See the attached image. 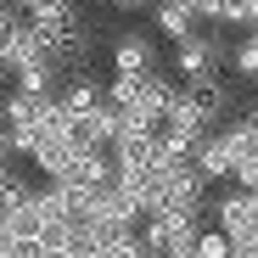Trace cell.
Here are the masks:
<instances>
[{
	"instance_id": "6da1fadb",
	"label": "cell",
	"mask_w": 258,
	"mask_h": 258,
	"mask_svg": "<svg viewBox=\"0 0 258 258\" xmlns=\"http://www.w3.org/2000/svg\"><path fill=\"white\" fill-rule=\"evenodd\" d=\"M230 39L219 34V28H197L191 39H180L174 45V73H180V84L185 79H202V73H219V68H230Z\"/></svg>"
},
{
	"instance_id": "7a4b0ae2",
	"label": "cell",
	"mask_w": 258,
	"mask_h": 258,
	"mask_svg": "<svg viewBox=\"0 0 258 258\" xmlns=\"http://www.w3.org/2000/svg\"><path fill=\"white\" fill-rule=\"evenodd\" d=\"M180 90H185V101L213 123V129H219V123H230V107H236V90H230V79L225 73H202V79H185L180 84Z\"/></svg>"
},
{
	"instance_id": "3957f363",
	"label": "cell",
	"mask_w": 258,
	"mask_h": 258,
	"mask_svg": "<svg viewBox=\"0 0 258 258\" xmlns=\"http://www.w3.org/2000/svg\"><path fill=\"white\" fill-rule=\"evenodd\" d=\"M62 112L68 118H90L96 107H107V79H96V73H68V84H62Z\"/></svg>"
},
{
	"instance_id": "277c9868",
	"label": "cell",
	"mask_w": 258,
	"mask_h": 258,
	"mask_svg": "<svg viewBox=\"0 0 258 258\" xmlns=\"http://www.w3.org/2000/svg\"><path fill=\"white\" fill-rule=\"evenodd\" d=\"M112 73H135V79L157 73V39L152 34H123L112 45Z\"/></svg>"
},
{
	"instance_id": "5b68a950",
	"label": "cell",
	"mask_w": 258,
	"mask_h": 258,
	"mask_svg": "<svg viewBox=\"0 0 258 258\" xmlns=\"http://www.w3.org/2000/svg\"><path fill=\"white\" fill-rule=\"evenodd\" d=\"M152 17H157V28H163V39H174V45H180V39H191L197 28H208L191 6H180V0H157V6H152Z\"/></svg>"
},
{
	"instance_id": "8992f818",
	"label": "cell",
	"mask_w": 258,
	"mask_h": 258,
	"mask_svg": "<svg viewBox=\"0 0 258 258\" xmlns=\"http://www.w3.org/2000/svg\"><path fill=\"white\" fill-rule=\"evenodd\" d=\"M191 163H197L202 174H208V185H213V180H230V174H236V157H230V146H225V135H219V129H213V135L202 141V152H197Z\"/></svg>"
},
{
	"instance_id": "52a82bcc",
	"label": "cell",
	"mask_w": 258,
	"mask_h": 258,
	"mask_svg": "<svg viewBox=\"0 0 258 258\" xmlns=\"http://www.w3.org/2000/svg\"><path fill=\"white\" fill-rule=\"evenodd\" d=\"M219 135H225V146H230L236 163H258V123H252V118H230V123H219ZM230 180H236V174H230Z\"/></svg>"
},
{
	"instance_id": "ba28073f",
	"label": "cell",
	"mask_w": 258,
	"mask_h": 258,
	"mask_svg": "<svg viewBox=\"0 0 258 258\" xmlns=\"http://www.w3.org/2000/svg\"><path fill=\"white\" fill-rule=\"evenodd\" d=\"M84 129H90L96 146H118V141H123V107H112V101L96 107L90 118H84Z\"/></svg>"
},
{
	"instance_id": "9c48e42d",
	"label": "cell",
	"mask_w": 258,
	"mask_h": 258,
	"mask_svg": "<svg viewBox=\"0 0 258 258\" xmlns=\"http://www.w3.org/2000/svg\"><path fill=\"white\" fill-rule=\"evenodd\" d=\"M96 247H101L107 258H152V252H146V241H141V230H107Z\"/></svg>"
},
{
	"instance_id": "30bf717a",
	"label": "cell",
	"mask_w": 258,
	"mask_h": 258,
	"mask_svg": "<svg viewBox=\"0 0 258 258\" xmlns=\"http://www.w3.org/2000/svg\"><path fill=\"white\" fill-rule=\"evenodd\" d=\"M230 73H236L241 84H258V34H247L241 45L230 51Z\"/></svg>"
},
{
	"instance_id": "8fae6325",
	"label": "cell",
	"mask_w": 258,
	"mask_h": 258,
	"mask_svg": "<svg viewBox=\"0 0 258 258\" xmlns=\"http://www.w3.org/2000/svg\"><path fill=\"white\" fill-rule=\"evenodd\" d=\"M185 258H236V241H230L225 230H202V236H197V247H191Z\"/></svg>"
},
{
	"instance_id": "7c38bea8",
	"label": "cell",
	"mask_w": 258,
	"mask_h": 258,
	"mask_svg": "<svg viewBox=\"0 0 258 258\" xmlns=\"http://www.w3.org/2000/svg\"><path fill=\"white\" fill-rule=\"evenodd\" d=\"M12 174H17V157H0V185H6Z\"/></svg>"
},
{
	"instance_id": "4fadbf2b",
	"label": "cell",
	"mask_w": 258,
	"mask_h": 258,
	"mask_svg": "<svg viewBox=\"0 0 258 258\" xmlns=\"http://www.w3.org/2000/svg\"><path fill=\"white\" fill-rule=\"evenodd\" d=\"M247 118H252V123H258V101H252V112H247Z\"/></svg>"
}]
</instances>
